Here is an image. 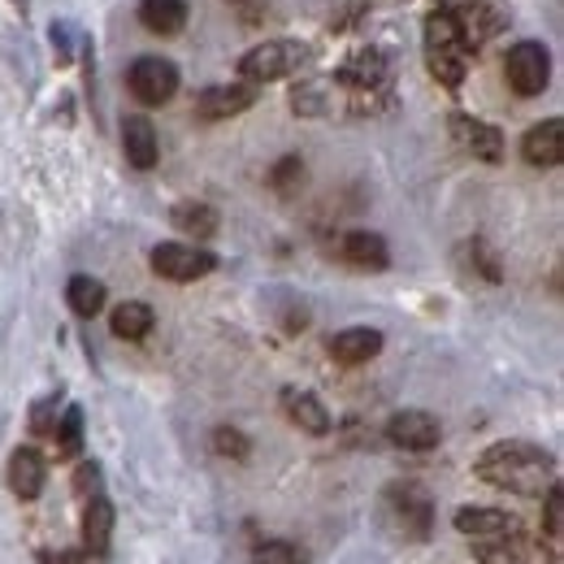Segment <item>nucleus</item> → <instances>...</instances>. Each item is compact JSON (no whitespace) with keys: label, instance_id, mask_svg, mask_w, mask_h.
<instances>
[{"label":"nucleus","instance_id":"f257e3e1","mask_svg":"<svg viewBox=\"0 0 564 564\" xmlns=\"http://www.w3.org/2000/svg\"><path fill=\"white\" fill-rule=\"evenodd\" d=\"M474 474L512 495H543L547 487H556V456L543 452L539 443H495L474 460Z\"/></svg>","mask_w":564,"mask_h":564},{"label":"nucleus","instance_id":"f03ea898","mask_svg":"<svg viewBox=\"0 0 564 564\" xmlns=\"http://www.w3.org/2000/svg\"><path fill=\"white\" fill-rule=\"evenodd\" d=\"M382 512H387V521L395 525V534H404V539H425V534H430L434 503H430L425 487H417V482H395L391 491L382 495Z\"/></svg>","mask_w":564,"mask_h":564},{"label":"nucleus","instance_id":"7ed1b4c3","mask_svg":"<svg viewBox=\"0 0 564 564\" xmlns=\"http://www.w3.org/2000/svg\"><path fill=\"white\" fill-rule=\"evenodd\" d=\"M300 62H304V48L295 40H265L239 57V78L243 83H274V78L300 70Z\"/></svg>","mask_w":564,"mask_h":564},{"label":"nucleus","instance_id":"20e7f679","mask_svg":"<svg viewBox=\"0 0 564 564\" xmlns=\"http://www.w3.org/2000/svg\"><path fill=\"white\" fill-rule=\"evenodd\" d=\"M503 74H508V87H512L517 96H539V91H547L552 57H547V48H543V44L521 40V44H512V48H508V57H503Z\"/></svg>","mask_w":564,"mask_h":564},{"label":"nucleus","instance_id":"39448f33","mask_svg":"<svg viewBox=\"0 0 564 564\" xmlns=\"http://www.w3.org/2000/svg\"><path fill=\"white\" fill-rule=\"evenodd\" d=\"M127 83H131V96L140 105L156 109V105H170L174 100V91H178V66L165 62V57H140L131 66V74H127Z\"/></svg>","mask_w":564,"mask_h":564},{"label":"nucleus","instance_id":"423d86ee","mask_svg":"<svg viewBox=\"0 0 564 564\" xmlns=\"http://www.w3.org/2000/svg\"><path fill=\"white\" fill-rule=\"evenodd\" d=\"M152 270L170 282H196L217 270V257L196 243H161L152 248Z\"/></svg>","mask_w":564,"mask_h":564},{"label":"nucleus","instance_id":"0eeeda50","mask_svg":"<svg viewBox=\"0 0 564 564\" xmlns=\"http://www.w3.org/2000/svg\"><path fill=\"white\" fill-rule=\"evenodd\" d=\"M387 438L395 447H404V452H430V447H438L443 425H438L434 413H425V409H404V413H395L387 422Z\"/></svg>","mask_w":564,"mask_h":564},{"label":"nucleus","instance_id":"6e6552de","mask_svg":"<svg viewBox=\"0 0 564 564\" xmlns=\"http://www.w3.org/2000/svg\"><path fill=\"white\" fill-rule=\"evenodd\" d=\"M257 105V87L252 83H217V87H205L200 96H196V113L205 118V122H221V118H235V113H243V109H252Z\"/></svg>","mask_w":564,"mask_h":564},{"label":"nucleus","instance_id":"1a4fd4ad","mask_svg":"<svg viewBox=\"0 0 564 564\" xmlns=\"http://www.w3.org/2000/svg\"><path fill=\"white\" fill-rule=\"evenodd\" d=\"M48 482V465L35 447H18L9 460H4V487L18 495V499H40Z\"/></svg>","mask_w":564,"mask_h":564},{"label":"nucleus","instance_id":"9d476101","mask_svg":"<svg viewBox=\"0 0 564 564\" xmlns=\"http://www.w3.org/2000/svg\"><path fill=\"white\" fill-rule=\"evenodd\" d=\"M521 156H525L530 165H539V170L561 165L564 161V122L561 118H547V122L530 127L525 140H521Z\"/></svg>","mask_w":564,"mask_h":564},{"label":"nucleus","instance_id":"9b49d317","mask_svg":"<svg viewBox=\"0 0 564 564\" xmlns=\"http://www.w3.org/2000/svg\"><path fill=\"white\" fill-rule=\"evenodd\" d=\"M452 135L460 148H469L478 161H499L503 156V135L495 131L491 122H482V118H469V113H452Z\"/></svg>","mask_w":564,"mask_h":564},{"label":"nucleus","instance_id":"f8f14e48","mask_svg":"<svg viewBox=\"0 0 564 564\" xmlns=\"http://www.w3.org/2000/svg\"><path fill=\"white\" fill-rule=\"evenodd\" d=\"M474 552L478 564H543L534 543L521 539V530H508V534H491V539H474Z\"/></svg>","mask_w":564,"mask_h":564},{"label":"nucleus","instance_id":"ddd939ff","mask_svg":"<svg viewBox=\"0 0 564 564\" xmlns=\"http://www.w3.org/2000/svg\"><path fill=\"white\" fill-rule=\"evenodd\" d=\"M339 257H344L352 270H373V274L391 265L387 239H382V235H373V230H352V235H344V243H339Z\"/></svg>","mask_w":564,"mask_h":564},{"label":"nucleus","instance_id":"4468645a","mask_svg":"<svg viewBox=\"0 0 564 564\" xmlns=\"http://www.w3.org/2000/svg\"><path fill=\"white\" fill-rule=\"evenodd\" d=\"M378 352H382V330H373V326H348L330 339V356L339 365H365Z\"/></svg>","mask_w":564,"mask_h":564},{"label":"nucleus","instance_id":"2eb2a0df","mask_svg":"<svg viewBox=\"0 0 564 564\" xmlns=\"http://www.w3.org/2000/svg\"><path fill=\"white\" fill-rule=\"evenodd\" d=\"M122 152H127V161L135 165V170H152L156 165V156H161V148H156V127L140 118V113H131L127 122H122Z\"/></svg>","mask_w":564,"mask_h":564},{"label":"nucleus","instance_id":"dca6fc26","mask_svg":"<svg viewBox=\"0 0 564 564\" xmlns=\"http://www.w3.org/2000/svg\"><path fill=\"white\" fill-rule=\"evenodd\" d=\"M83 503H87L83 508V547L91 556H105L109 552V534H113V503L105 495H91Z\"/></svg>","mask_w":564,"mask_h":564},{"label":"nucleus","instance_id":"f3484780","mask_svg":"<svg viewBox=\"0 0 564 564\" xmlns=\"http://www.w3.org/2000/svg\"><path fill=\"white\" fill-rule=\"evenodd\" d=\"M282 409H286V417L300 425L304 434H326L330 430L326 404L317 395H308V391H282Z\"/></svg>","mask_w":564,"mask_h":564},{"label":"nucleus","instance_id":"a211bd4d","mask_svg":"<svg viewBox=\"0 0 564 564\" xmlns=\"http://www.w3.org/2000/svg\"><path fill=\"white\" fill-rule=\"evenodd\" d=\"M140 22L152 35H178L187 26V0H140Z\"/></svg>","mask_w":564,"mask_h":564},{"label":"nucleus","instance_id":"6ab92c4d","mask_svg":"<svg viewBox=\"0 0 564 564\" xmlns=\"http://www.w3.org/2000/svg\"><path fill=\"white\" fill-rule=\"evenodd\" d=\"M456 530L469 539H491V534H508L517 530V521L503 508H460L456 512Z\"/></svg>","mask_w":564,"mask_h":564},{"label":"nucleus","instance_id":"aec40b11","mask_svg":"<svg viewBox=\"0 0 564 564\" xmlns=\"http://www.w3.org/2000/svg\"><path fill=\"white\" fill-rule=\"evenodd\" d=\"M109 326H113V335H118V339H143V335L156 326V313H152L143 300H127V304H118V308H113Z\"/></svg>","mask_w":564,"mask_h":564},{"label":"nucleus","instance_id":"412c9836","mask_svg":"<svg viewBox=\"0 0 564 564\" xmlns=\"http://www.w3.org/2000/svg\"><path fill=\"white\" fill-rule=\"evenodd\" d=\"M425 66L443 87H460L469 70V53L465 48H425Z\"/></svg>","mask_w":564,"mask_h":564},{"label":"nucleus","instance_id":"4be33fe9","mask_svg":"<svg viewBox=\"0 0 564 564\" xmlns=\"http://www.w3.org/2000/svg\"><path fill=\"white\" fill-rule=\"evenodd\" d=\"M422 31H425V48H465V53H469V44H465V35H460V18H456L452 9L430 13Z\"/></svg>","mask_w":564,"mask_h":564},{"label":"nucleus","instance_id":"5701e85b","mask_svg":"<svg viewBox=\"0 0 564 564\" xmlns=\"http://www.w3.org/2000/svg\"><path fill=\"white\" fill-rule=\"evenodd\" d=\"M105 282L91 279V274H74L70 286H66V304H70L78 317H96L105 308Z\"/></svg>","mask_w":564,"mask_h":564},{"label":"nucleus","instance_id":"b1692460","mask_svg":"<svg viewBox=\"0 0 564 564\" xmlns=\"http://www.w3.org/2000/svg\"><path fill=\"white\" fill-rule=\"evenodd\" d=\"M170 221H174L183 235L209 239L213 230H217V209H213V205H200V200H183V205H174Z\"/></svg>","mask_w":564,"mask_h":564},{"label":"nucleus","instance_id":"393cba45","mask_svg":"<svg viewBox=\"0 0 564 564\" xmlns=\"http://www.w3.org/2000/svg\"><path fill=\"white\" fill-rule=\"evenodd\" d=\"M53 443H57V456H62V460L78 456V447H83V409H78V404H70V409L62 413V422L53 425Z\"/></svg>","mask_w":564,"mask_h":564},{"label":"nucleus","instance_id":"a878e982","mask_svg":"<svg viewBox=\"0 0 564 564\" xmlns=\"http://www.w3.org/2000/svg\"><path fill=\"white\" fill-rule=\"evenodd\" d=\"M257 564H304V552H300L295 543L274 539V543H261V547H257Z\"/></svg>","mask_w":564,"mask_h":564},{"label":"nucleus","instance_id":"bb28decb","mask_svg":"<svg viewBox=\"0 0 564 564\" xmlns=\"http://www.w3.org/2000/svg\"><path fill=\"white\" fill-rule=\"evenodd\" d=\"M213 447H217L221 456H235V460H243V456H248V438H243L239 430H226V425H221V430H213Z\"/></svg>","mask_w":564,"mask_h":564},{"label":"nucleus","instance_id":"cd10ccee","mask_svg":"<svg viewBox=\"0 0 564 564\" xmlns=\"http://www.w3.org/2000/svg\"><path fill=\"white\" fill-rule=\"evenodd\" d=\"M543 499H547V517H543V525H547V539H552V543H561V517H564L561 482H556V487H547V491H543Z\"/></svg>","mask_w":564,"mask_h":564},{"label":"nucleus","instance_id":"c85d7f7f","mask_svg":"<svg viewBox=\"0 0 564 564\" xmlns=\"http://www.w3.org/2000/svg\"><path fill=\"white\" fill-rule=\"evenodd\" d=\"M74 495H78V499L100 495V465H78V474H74Z\"/></svg>","mask_w":564,"mask_h":564},{"label":"nucleus","instance_id":"c756f323","mask_svg":"<svg viewBox=\"0 0 564 564\" xmlns=\"http://www.w3.org/2000/svg\"><path fill=\"white\" fill-rule=\"evenodd\" d=\"M53 409H57V400H44V404H35V413H31V430H35V434H53V425H57Z\"/></svg>","mask_w":564,"mask_h":564},{"label":"nucleus","instance_id":"7c9ffc66","mask_svg":"<svg viewBox=\"0 0 564 564\" xmlns=\"http://www.w3.org/2000/svg\"><path fill=\"white\" fill-rule=\"evenodd\" d=\"M295 174H304V165H300V156H286L279 170H274V183H279V187H286Z\"/></svg>","mask_w":564,"mask_h":564},{"label":"nucleus","instance_id":"2f4dec72","mask_svg":"<svg viewBox=\"0 0 564 564\" xmlns=\"http://www.w3.org/2000/svg\"><path fill=\"white\" fill-rule=\"evenodd\" d=\"M44 564H87V552H40Z\"/></svg>","mask_w":564,"mask_h":564},{"label":"nucleus","instance_id":"473e14b6","mask_svg":"<svg viewBox=\"0 0 564 564\" xmlns=\"http://www.w3.org/2000/svg\"><path fill=\"white\" fill-rule=\"evenodd\" d=\"M13 4H18V9H26V0H13Z\"/></svg>","mask_w":564,"mask_h":564}]
</instances>
